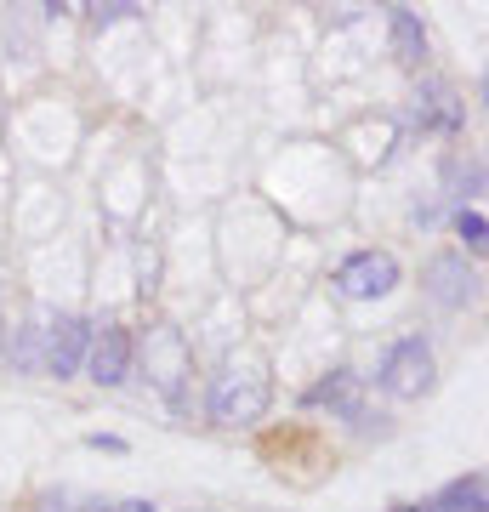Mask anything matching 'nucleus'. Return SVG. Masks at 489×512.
<instances>
[{
    "mask_svg": "<svg viewBox=\"0 0 489 512\" xmlns=\"http://www.w3.org/2000/svg\"><path fill=\"white\" fill-rule=\"evenodd\" d=\"M256 456L268 461L279 478H290V484H319L325 473H336V450H330V439L319 433V427H308V421H285V427H268L262 439H256Z\"/></svg>",
    "mask_w": 489,
    "mask_h": 512,
    "instance_id": "nucleus-1",
    "label": "nucleus"
},
{
    "mask_svg": "<svg viewBox=\"0 0 489 512\" xmlns=\"http://www.w3.org/2000/svg\"><path fill=\"white\" fill-rule=\"evenodd\" d=\"M268 399H273L268 365H262V359H228V365L217 370V382H211L205 410H211V421H222V427H239V421H262Z\"/></svg>",
    "mask_w": 489,
    "mask_h": 512,
    "instance_id": "nucleus-2",
    "label": "nucleus"
},
{
    "mask_svg": "<svg viewBox=\"0 0 489 512\" xmlns=\"http://www.w3.org/2000/svg\"><path fill=\"white\" fill-rule=\"evenodd\" d=\"M393 399H421L427 387H433V348L421 342V336H404L393 348L381 353V376H376Z\"/></svg>",
    "mask_w": 489,
    "mask_h": 512,
    "instance_id": "nucleus-3",
    "label": "nucleus"
},
{
    "mask_svg": "<svg viewBox=\"0 0 489 512\" xmlns=\"http://www.w3.org/2000/svg\"><path fill=\"white\" fill-rule=\"evenodd\" d=\"M399 285V262L387 251H353L336 268V291L353 296V302H376V296H387Z\"/></svg>",
    "mask_w": 489,
    "mask_h": 512,
    "instance_id": "nucleus-4",
    "label": "nucleus"
},
{
    "mask_svg": "<svg viewBox=\"0 0 489 512\" xmlns=\"http://www.w3.org/2000/svg\"><path fill=\"white\" fill-rule=\"evenodd\" d=\"M86 365H91V382L120 387V382L131 376V330H126V325H103V330H91Z\"/></svg>",
    "mask_w": 489,
    "mask_h": 512,
    "instance_id": "nucleus-5",
    "label": "nucleus"
},
{
    "mask_svg": "<svg viewBox=\"0 0 489 512\" xmlns=\"http://www.w3.org/2000/svg\"><path fill=\"white\" fill-rule=\"evenodd\" d=\"M427 291H433L438 308H467L472 296H478V274L467 268L461 251H444L427 262Z\"/></svg>",
    "mask_w": 489,
    "mask_h": 512,
    "instance_id": "nucleus-6",
    "label": "nucleus"
},
{
    "mask_svg": "<svg viewBox=\"0 0 489 512\" xmlns=\"http://www.w3.org/2000/svg\"><path fill=\"white\" fill-rule=\"evenodd\" d=\"M302 410H330L342 421H359L364 416V399H359V370H330L325 382H313L302 393Z\"/></svg>",
    "mask_w": 489,
    "mask_h": 512,
    "instance_id": "nucleus-7",
    "label": "nucleus"
},
{
    "mask_svg": "<svg viewBox=\"0 0 489 512\" xmlns=\"http://www.w3.org/2000/svg\"><path fill=\"white\" fill-rule=\"evenodd\" d=\"M86 348H91V325L74 319V313H63V319L46 330V370H52V376H74L80 359H86Z\"/></svg>",
    "mask_w": 489,
    "mask_h": 512,
    "instance_id": "nucleus-8",
    "label": "nucleus"
},
{
    "mask_svg": "<svg viewBox=\"0 0 489 512\" xmlns=\"http://www.w3.org/2000/svg\"><path fill=\"white\" fill-rule=\"evenodd\" d=\"M393 512H489V478L484 473H461L438 495H427V501H416V507H393Z\"/></svg>",
    "mask_w": 489,
    "mask_h": 512,
    "instance_id": "nucleus-9",
    "label": "nucleus"
},
{
    "mask_svg": "<svg viewBox=\"0 0 489 512\" xmlns=\"http://www.w3.org/2000/svg\"><path fill=\"white\" fill-rule=\"evenodd\" d=\"M410 120H416L421 131H461L467 126V109H461V97L450 92V86H421L416 92V109H410Z\"/></svg>",
    "mask_w": 489,
    "mask_h": 512,
    "instance_id": "nucleus-10",
    "label": "nucleus"
},
{
    "mask_svg": "<svg viewBox=\"0 0 489 512\" xmlns=\"http://www.w3.org/2000/svg\"><path fill=\"white\" fill-rule=\"evenodd\" d=\"M387 29H393V57L399 63H421L427 57V35H421V18L410 6H387Z\"/></svg>",
    "mask_w": 489,
    "mask_h": 512,
    "instance_id": "nucleus-11",
    "label": "nucleus"
},
{
    "mask_svg": "<svg viewBox=\"0 0 489 512\" xmlns=\"http://www.w3.org/2000/svg\"><path fill=\"white\" fill-rule=\"evenodd\" d=\"M455 234L467 239V251H484V234H489L484 211H461V217H455Z\"/></svg>",
    "mask_w": 489,
    "mask_h": 512,
    "instance_id": "nucleus-12",
    "label": "nucleus"
},
{
    "mask_svg": "<svg viewBox=\"0 0 489 512\" xmlns=\"http://www.w3.org/2000/svg\"><path fill=\"white\" fill-rule=\"evenodd\" d=\"M86 12H91V23H97V29H103V23L137 18V12H143V6H137V0H103V6H86Z\"/></svg>",
    "mask_w": 489,
    "mask_h": 512,
    "instance_id": "nucleus-13",
    "label": "nucleus"
},
{
    "mask_svg": "<svg viewBox=\"0 0 489 512\" xmlns=\"http://www.w3.org/2000/svg\"><path fill=\"white\" fill-rule=\"evenodd\" d=\"M80 501L86 495H74V490H52V495H40L35 512H80Z\"/></svg>",
    "mask_w": 489,
    "mask_h": 512,
    "instance_id": "nucleus-14",
    "label": "nucleus"
},
{
    "mask_svg": "<svg viewBox=\"0 0 489 512\" xmlns=\"http://www.w3.org/2000/svg\"><path fill=\"white\" fill-rule=\"evenodd\" d=\"M91 450H114V456H120V450H126V439H114V433H91Z\"/></svg>",
    "mask_w": 489,
    "mask_h": 512,
    "instance_id": "nucleus-15",
    "label": "nucleus"
},
{
    "mask_svg": "<svg viewBox=\"0 0 489 512\" xmlns=\"http://www.w3.org/2000/svg\"><path fill=\"white\" fill-rule=\"evenodd\" d=\"M103 512H154L148 501H103Z\"/></svg>",
    "mask_w": 489,
    "mask_h": 512,
    "instance_id": "nucleus-16",
    "label": "nucleus"
}]
</instances>
